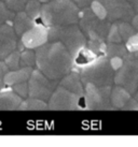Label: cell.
Instances as JSON below:
<instances>
[{"label":"cell","instance_id":"obj_35","mask_svg":"<svg viewBox=\"0 0 138 147\" xmlns=\"http://www.w3.org/2000/svg\"><path fill=\"white\" fill-rule=\"evenodd\" d=\"M132 26L134 27V29L136 31H138V13H135V15L132 18Z\"/></svg>","mask_w":138,"mask_h":147},{"label":"cell","instance_id":"obj_10","mask_svg":"<svg viewBox=\"0 0 138 147\" xmlns=\"http://www.w3.org/2000/svg\"><path fill=\"white\" fill-rule=\"evenodd\" d=\"M105 7L107 20L111 23L118 21L130 22L135 12L127 0H97Z\"/></svg>","mask_w":138,"mask_h":147},{"label":"cell","instance_id":"obj_1","mask_svg":"<svg viewBox=\"0 0 138 147\" xmlns=\"http://www.w3.org/2000/svg\"><path fill=\"white\" fill-rule=\"evenodd\" d=\"M36 68L53 81H58L73 68L69 51L58 41L46 42L36 49Z\"/></svg>","mask_w":138,"mask_h":147},{"label":"cell","instance_id":"obj_17","mask_svg":"<svg viewBox=\"0 0 138 147\" xmlns=\"http://www.w3.org/2000/svg\"><path fill=\"white\" fill-rule=\"evenodd\" d=\"M35 24H36V22L31 20L25 11L15 13L12 21V26L14 28V31L18 37H20L23 33L29 30Z\"/></svg>","mask_w":138,"mask_h":147},{"label":"cell","instance_id":"obj_5","mask_svg":"<svg viewBox=\"0 0 138 147\" xmlns=\"http://www.w3.org/2000/svg\"><path fill=\"white\" fill-rule=\"evenodd\" d=\"M58 41L74 56L79 49L86 45V37L82 32L78 24L67 26H56L48 28V42Z\"/></svg>","mask_w":138,"mask_h":147},{"label":"cell","instance_id":"obj_30","mask_svg":"<svg viewBox=\"0 0 138 147\" xmlns=\"http://www.w3.org/2000/svg\"><path fill=\"white\" fill-rule=\"evenodd\" d=\"M125 46L128 52H138V31L125 42Z\"/></svg>","mask_w":138,"mask_h":147},{"label":"cell","instance_id":"obj_34","mask_svg":"<svg viewBox=\"0 0 138 147\" xmlns=\"http://www.w3.org/2000/svg\"><path fill=\"white\" fill-rule=\"evenodd\" d=\"M93 0H73V2L77 4L79 9H83V8H87L91 5Z\"/></svg>","mask_w":138,"mask_h":147},{"label":"cell","instance_id":"obj_9","mask_svg":"<svg viewBox=\"0 0 138 147\" xmlns=\"http://www.w3.org/2000/svg\"><path fill=\"white\" fill-rule=\"evenodd\" d=\"M27 83H28V97L40 99L45 102H48L51 94L58 85V81L50 80L37 69L33 70Z\"/></svg>","mask_w":138,"mask_h":147},{"label":"cell","instance_id":"obj_28","mask_svg":"<svg viewBox=\"0 0 138 147\" xmlns=\"http://www.w3.org/2000/svg\"><path fill=\"white\" fill-rule=\"evenodd\" d=\"M89 8H91L92 11H93L94 14H95L96 16L99 17V18H102V20L107 18V12H106L105 7H104L99 1H97V0H93L92 3H91V5H89Z\"/></svg>","mask_w":138,"mask_h":147},{"label":"cell","instance_id":"obj_21","mask_svg":"<svg viewBox=\"0 0 138 147\" xmlns=\"http://www.w3.org/2000/svg\"><path fill=\"white\" fill-rule=\"evenodd\" d=\"M40 10H41V3L39 0H28L26 7H25V12L27 13L31 20L36 22H39L40 18Z\"/></svg>","mask_w":138,"mask_h":147},{"label":"cell","instance_id":"obj_11","mask_svg":"<svg viewBox=\"0 0 138 147\" xmlns=\"http://www.w3.org/2000/svg\"><path fill=\"white\" fill-rule=\"evenodd\" d=\"M20 42L25 49H38L48 42V27L40 22H37L31 28L20 36Z\"/></svg>","mask_w":138,"mask_h":147},{"label":"cell","instance_id":"obj_27","mask_svg":"<svg viewBox=\"0 0 138 147\" xmlns=\"http://www.w3.org/2000/svg\"><path fill=\"white\" fill-rule=\"evenodd\" d=\"M5 5L14 13L24 11L28 0H3Z\"/></svg>","mask_w":138,"mask_h":147},{"label":"cell","instance_id":"obj_33","mask_svg":"<svg viewBox=\"0 0 138 147\" xmlns=\"http://www.w3.org/2000/svg\"><path fill=\"white\" fill-rule=\"evenodd\" d=\"M109 59H110V65L113 68L114 71H117L122 65V63H123V58L121 57H112V58H109Z\"/></svg>","mask_w":138,"mask_h":147},{"label":"cell","instance_id":"obj_14","mask_svg":"<svg viewBox=\"0 0 138 147\" xmlns=\"http://www.w3.org/2000/svg\"><path fill=\"white\" fill-rule=\"evenodd\" d=\"M23 98L15 94L11 87L7 86L0 91V111H15L18 109Z\"/></svg>","mask_w":138,"mask_h":147},{"label":"cell","instance_id":"obj_24","mask_svg":"<svg viewBox=\"0 0 138 147\" xmlns=\"http://www.w3.org/2000/svg\"><path fill=\"white\" fill-rule=\"evenodd\" d=\"M20 52L18 49H14L13 52L9 54L7 57L3 59L5 65L8 67L9 70H16L20 69Z\"/></svg>","mask_w":138,"mask_h":147},{"label":"cell","instance_id":"obj_2","mask_svg":"<svg viewBox=\"0 0 138 147\" xmlns=\"http://www.w3.org/2000/svg\"><path fill=\"white\" fill-rule=\"evenodd\" d=\"M111 24L107 18L102 20L96 16L89 7L80 9L78 25L86 37V46L97 56L106 55V39Z\"/></svg>","mask_w":138,"mask_h":147},{"label":"cell","instance_id":"obj_29","mask_svg":"<svg viewBox=\"0 0 138 147\" xmlns=\"http://www.w3.org/2000/svg\"><path fill=\"white\" fill-rule=\"evenodd\" d=\"M11 88H12V90L15 92V94H17L23 99L28 97V83L27 82L15 84V85L11 86Z\"/></svg>","mask_w":138,"mask_h":147},{"label":"cell","instance_id":"obj_7","mask_svg":"<svg viewBox=\"0 0 138 147\" xmlns=\"http://www.w3.org/2000/svg\"><path fill=\"white\" fill-rule=\"evenodd\" d=\"M48 110L51 111H81L85 110L83 96H78L63 86L57 85L48 100Z\"/></svg>","mask_w":138,"mask_h":147},{"label":"cell","instance_id":"obj_13","mask_svg":"<svg viewBox=\"0 0 138 147\" xmlns=\"http://www.w3.org/2000/svg\"><path fill=\"white\" fill-rule=\"evenodd\" d=\"M58 85L63 86L64 88L78 96H83L84 94V85L81 81L80 74L76 70H71L68 74H66L61 80H59Z\"/></svg>","mask_w":138,"mask_h":147},{"label":"cell","instance_id":"obj_22","mask_svg":"<svg viewBox=\"0 0 138 147\" xmlns=\"http://www.w3.org/2000/svg\"><path fill=\"white\" fill-rule=\"evenodd\" d=\"M114 23H117V26H118V29H119V33H120V36H121L122 41L123 42H126L135 32H136V30H135L134 27L132 26V24H130V22L118 21V22H114Z\"/></svg>","mask_w":138,"mask_h":147},{"label":"cell","instance_id":"obj_15","mask_svg":"<svg viewBox=\"0 0 138 147\" xmlns=\"http://www.w3.org/2000/svg\"><path fill=\"white\" fill-rule=\"evenodd\" d=\"M33 70V68L30 67H20V69L16 70H9L4 75V84L5 86L11 87L18 83L27 82Z\"/></svg>","mask_w":138,"mask_h":147},{"label":"cell","instance_id":"obj_4","mask_svg":"<svg viewBox=\"0 0 138 147\" xmlns=\"http://www.w3.org/2000/svg\"><path fill=\"white\" fill-rule=\"evenodd\" d=\"M114 73L115 71L110 65V59L106 55L98 56L89 65L79 70L83 85L93 84L96 86H112Z\"/></svg>","mask_w":138,"mask_h":147},{"label":"cell","instance_id":"obj_18","mask_svg":"<svg viewBox=\"0 0 138 147\" xmlns=\"http://www.w3.org/2000/svg\"><path fill=\"white\" fill-rule=\"evenodd\" d=\"M96 57H98L96 54L92 52L87 46H83L81 49L78 51V53L72 57L73 60V68L72 70H76L79 72V70L82 67L89 65V62H92Z\"/></svg>","mask_w":138,"mask_h":147},{"label":"cell","instance_id":"obj_25","mask_svg":"<svg viewBox=\"0 0 138 147\" xmlns=\"http://www.w3.org/2000/svg\"><path fill=\"white\" fill-rule=\"evenodd\" d=\"M14 15H15V13L13 12V11H11L5 5L3 0H0V25L4 24V23L12 24Z\"/></svg>","mask_w":138,"mask_h":147},{"label":"cell","instance_id":"obj_26","mask_svg":"<svg viewBox=\"0 0 138 147\" xmlns=\"http://www.w3.org/2000/svg\"><path fill=\"white\" fill-rule=\"evenodd\" d=\"M107 43H120L122 41V38L119 33V29L118 26H117V23H113L111 24L109 28V31H108V34H107V39H106Z\"/></svg>","mask_w":138,"mask_h":147},{"label":"cell","instance_id":"obj_8","mask_svg":"<svg viewBox=\"0 0 138 147\" xmlns=\"http://www.w3.org/2000/svg\"><path fill=\"white\" fill-rule=\"evenodd\" d=\"M111 86H96L93 84L84 85V104L85 110L113 111L110 103Z\"/></svg>","mask_w":138,"mask_h":147},{"label":"cell","instance_id":"obj_32","mask_svg":"<svg viewBox=\"0 0 138 147\" xmlns=\"http://www.w3.org/2000/svg\"><path fill=\"white\" fill-rule=\"evenodd\" d=\"M122 111H138V101L132 97L125 105L122 107Z\"/></svg>","mask_w":138,"mask_h":147},{"label":"cell","instance_id":"obj_6","mask_svg":"<svg viewBox=\"0 0 138 147\" xmlns=\"http://www.w3.org/2000/svg\"><path fill=\"white\" fill-rule=\"evenodd\" d=\"M113 84L135 94L138 88V52H128L123 57V63L114 73Z\"/></svg>","mask_w":138,"mask_h":147},{"label":"cell","instance_id":"obj_3","mask_svg":"<svg viewBox=\"0 0 138 147\" xmlns=\"http://www.w3.org/2000/svg\"><path fill=\"white\" fill-rule=\"evenodd\" d=\"M80 9L73 0H51L41 5L39 22L49 27L78 24Z\"/></svg>","mask_w":138,"mask_h":147},{"label":"cell","instance_id":"obj_38","mask_svg":"<svg viewBox=\"0 0 138 147\" xmlns=\"http://www.w3.org/2000/svg\"><path fill=\"white\" fill-rule=\"evenodd\" d=\"M40 2H42V3H45V2H48V1H51V0H39Z\"/></svg>","mask_w":138,"mask_h":147},{"label":"cell","instance_id":"obj_20","mask_svg":"<svg viewBox=\"0 0 138 147\" xmlns=\"http://www.w3.org/2000/svg\"><path fill=\"white\" fill-rule=\"evenodd\" d=\"M128 51L126 49L125 43L120 42V43H107V49H106V56L108 58L112 57H121L123 58Z\"/></svg>","mask_w":138,"mask_h":147},{"label":"cell","instance_id":"obj_37","mask_svg":"<svg viewBox=\"0 0 138 147\" xmlns=\"http://www.w3.org/2000/svg\"><path fill=\"white\" fill-rule=\"evenodd\" d=\"M134 98L138 101V88H137V90H136V92H135V94H134Z\"/></svg>","mask_w":138,"mask_h":147},{"label":"cell","instance_id":"obj_36","mask_svg":"<svg viewBox=\"0 0 138 147\" xmlns=\"http://www.w3.org/2000/svg\"><path fill=\"white\" fill-rule=\"evenodd\" d=\"M135 13H138V0H127Z\"/></svg>","mask_w":138,"mask_h":147},{"label":"cell","instance_id":"obj_23","mask_svg":"<svg viewBox=\"0 0 138 147\" xmlns=\"http://www.w3.org/2000/svg\"><path fill=\"white\" fill-rule=\"evenodd\" d=\"M20 67H30L33 68L36 65V53L33 49H25L20 52Z\"/></svg>","mask_w":138,"mask_h":147},{"label":"cell","instance_id":"obj_19","mask_svg":"<svg viewBox=\"0 0 138 147\" xmlns=\"http://www.w3.org/2000/svg\"><path fill=\"white\" fill-rule=\"evenodd\" d=\"M18 111H45L48 110V102L36 98L27 97L22 100Z\"/></svg>","mask_w":138,"mask_h":147},{"label":"cell","instance_id":"obj_31","mask_svg":"<svg viewBox=\"0 0 138 147\" xmlns=\"http://www.w3.org/2000/svg\"><path fill=\"white\" fill-rule=\"evenodd\" d=\"M9 71L8 67L5 65L3 60H0V91H2V90L7 87L5 84H4V75L5 73Z\"/></svg>","mask_w":138,"mask_h":147},{"label":"cell","instance_id":"obj_16","mask_svg":"<svg viewBox=\"0 0 138 147\" xmlns=\"http://www.w3.org/2000/svg\"><path fill=\"white\" fill-rule=\"evenodd\" d=\"M132 98V94L121 86H111L110 91V103L113 110H122L127 101Z\"/></svg>","mask_w":138,"mask_h":147},{"label":"cell","instance_id":"obj_12","mask_svg":"<svg viewBox=\"0 0 138 147\" xmlns=\"http://www.w3.org/2000/svg\"><path fill=\"white\" fill-rule=\"evenodd\" d=\"M18 36L12 24L4 23L0 25V60H3L9 54L17 49Z\"/></svg>","mask_w":138,"mask_h":147}]
</instances>
